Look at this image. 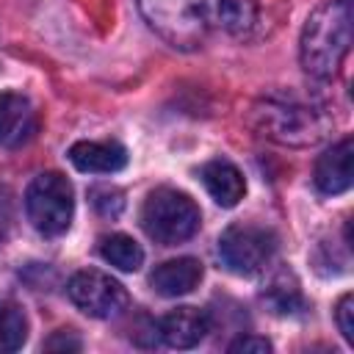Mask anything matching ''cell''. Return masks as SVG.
Here are the masks:
<instances>
[{
    "label": "cell",
    "mask_w": 354,
    "mask_h": 354,
    "mask_svg": "<svg viewBox=\"0 0 354 354\" xmlns=\"http://www.w3.org/2000/svg\"><path fill=\"white\" fill-rule=\"evenodd\" d=\"M351 44V3L348 0H329L318 6L301 30L299 55L301 66L313 77H332Z\"/></svg>",
    "instance_id": "cell-1"
},
{
    "label": "cell",
    "mask_w": 354,
    "mask_h": 354,
    "mask_svg": "<svg viewBox=\"0 0 354 354\" xmlns=\"http://www.w3.org/2000/svg\"><path fill=\"white\" fill-rule=\"evenodd\" d=\"M221 0H138L152 30L174 47H196L218 19Z\"/></svg>",
    "instance_id": "cell-2"
},
{
    "label": "cell",
    "mask_w": 354,
    "mask_h": 354,
    "mask_svg": "<svg viewBox=\"0 0 354 354\" xmlns=\"http://www.w3.org/2000/svg\"><path fill=\"white\" fill-rule=\"evenodd\" d=\"M254 122L263 136L290 147L315 144L326 136L329 127L318 108L299 102L293 97H266L254 108Z\"/></svg>",
    "instance_id": "cell-3"
},
{
    "label": "cell",
    "mask_w": 354,
    "mask_h": 354,
    "mask_svg": "<svg viewBox=\"0 0 354 354\" xmlns=\"http://www.w3.org/2000/svg\"><path fill=\"white\" fill-rule=\"evenodd\" d=\"M202 213L196 202L177 188H155L141 205V227L160 246H177L196 235Z\"/></svg>",
    "instance_id": "cell-4"
},
{
    "label": "cell",
    "mask_w": 354,
    "mask_h": 354,
    "mask_svg": "<svg viewBox=\"0 0 354 354\" xmlns=\"http://www.w3.org/2000/svg\"><path fill=\"white\" fill-rule=\"evenodd\" d=\"M25 213L41 235L47 238L64 235L75 216L72 183L58 171H44L33 177V183L25 191Z\"/></svg>",
    "instance_id": "cell-5"
},
{
    "label": "cell",
    "mask_w": 354,
    "mask_h": 354,
    "mask_svg": "<svg viewBox=\"0 0 354 354\" xmlns=\"http://www.w3.org/2000/svg\"><path fill=\"white\" fill-rule=\"evenodd\" d=\"M277 252V238L271 230L260 224H232L218 238L221 263L241 277H252L263 271Z\"/></svg>",
    "instance_id": "cell-6"
},
{
    "label": "cell",
    "mask_w": 354,
    "mask_h": 354,
    "mask_svg": "<svg viewBox=\"0 0 354 354\" xmlns=\"http://www.w3.org/2000/svg\"><path fill=\"white\" fill-rule=\"evenodd\" d=\"M66 293L72 299V304L86 313L88 318H113L127 307V290L119 279H113L105 271L97 268H86L77 271L69 285Z\"/></svg>",
    "instance_id": "cell-7"
},
{
    "label": "cell",
    "mask_w": 354,
    "mask_h": 354,
    "mask_svg": "<svg viewBox=\"0 0 354 354\" xmlns=\"http://www.w3.org/2000/svg\"><path fill=\"white\" fill-rule=\"evenodd\" d=\"M36 133V111L28 97L17 91H0V147L17 149Z\"/></svg>",
    "instance_id": "cell-8"
},
{
    "label": "cell",
    "mask_w": 354,
    "mask_h": 354,
    "mask_svg": "<svg viewBox=\"0 0 354 354\" xmlns=\"http://www.w3.org/2000/svg\"><path fill=\"white\" fill-rule=\"evenodd\" d=\"M351 160H354V141L343 138L329 147L315 163V188L326 196L343 194L351 188Z\"/></svg>",
    "instance_id": "cell-9"
},
{
    "label": "cell",
    "mask_w": 354,
    "mask_h": 354,
    "mask_svg": "<svg viewBox=\"0 0 354 354\" xmlns=\"http://www.w3.org/2000/svg\"><path fill=\"white\" fill-rule=\"evenodd\" d=\"M207 329H210L207 313L199 307H177V310L166 313L158 324L163 343L171 348H194L196 343L205 340Z\"/></svg>",
    "instance_id": "cell-10"
},
{
    "label": "cell",
    "mask_w": 354,
    "mask_h": 354,
    "mask_svg": "<svg viewBox=\"0 0 354 354\" xmlns=\"http://www.w3.org/2000/svg\"><path fill=\"white\" fill-rule=\"evenodd\" d=\"M69 160L86 174H113L127 166V149L119 141H77L69 147Z\"/></svg>",
    "instance_id": "cell-11"
},
{
    "label": "cell",
    "mask_w": 354,
    "mask_h": 354,
    "mask_svg": "<svg viewBox=\"0 0 354 354\" xmlns=\"http://www.w3.org/2000/svg\"><path fill=\"white\" fill-rule=\"evenodd\" d=\"M199 180H202L205 191L213 196V202L221 207H235L246 194V180H243L241 169L224 158L207 160L199 169Z\"/></svg>",
    "instance_id": "cell-12"
},
{
    "label": "cell",
    "mask_w": 354,
    "mask_h": 354,
    "mask_svg": "<svg viewBox=\"0 0 354 354\" xmlns=\"http://www.w3.org/2000/svg\"><path fill=\"white\" fill-rule=\"evenodd\" d=\"M202 282V263L196 257H177V260H166L160 263L152 277L149 285L155 288V293L174 299V296H185L191 293L196 285Z\"/></svg>",
    "instance_id": "cell-13"
},
{
    "label": "cell",
    "mask_w": 354,
    "mask_h": 354,
    "mask_svg": "<svg viewBox=\"0 0 354 354\" xmlns=\"http://www.w3.org/2000/svg\"><path fill=\"white\" fill-rule=\"evenodd\" d=\"M100 254L119 271H138L144 263V249L124 232H111L100 238Z\"/></svg>",
    "instance_id": "cell-14"
},
{
    "label": "cell",
    "mask_w": 354,
    "mask_h": 354,
    "mask_svg": "<svg viewBox=\"0 0 354 354\" xmlns=\"http://www.w3.org/2000/svg\"><path fill=\"white\" fill-rule=\"evenodd\" d=\"M28 340V318L22 307L0 301V354L19 351Z\"/></svg>",
    "instance_id": "cell-15"
},
{
    "label": "cell",
    "mask_w": 354,
    "mask_h": 354,
    "mask_svg": "<svg viewBox=\"0 0 354 354\" xmlns=\"http://www.w3.org/2000/svg\"><path fill=\"white\" fill-rule=\"evenodd\" d=\"M254 17H257V11H254L252 0H221L216 25H221L230 33H246L254 25Z\"/></svg>",
    "instance_id": "cell-16"
},
{
    "label": "cell",
    "mask_w": 354,
    "mask_h": 354,
    "mask_svg": "<svg viewBox=\"0 0 354 354\" xmlns=\"http://www.w3.org/2000/svg\"><path fill=\"white\" fill-rule=\"evenodd\" d=\"M91 202H94V207H97L102 216H119V210H122V205H124L119 188H94V191H91Z\"/></svg>",
    "instance_id": "cell-17"
},
{
    "label": "cell",
    "mask_w": 354,
    "mask_h": 354,
    "mask_svg": "<svg viewBox=\"0 0 354 354\" xmlns=\"http://www.w3.org/2000/svg\"><path fill=\"white\" fill-rule=\"evenodd\" d=\"M335 321H337V326H340V335H343L348 343H354V299H351L348 293L340 299V304H337V310H335Z\"/></svg>",
    "instance_id": "cell-18"
},
{
    "label": "cell",
    "mask_w": 354,
    "mask_h": 354,
    "mask_svg": "<svg viewBox=\"0 0 354 354\" xmlns=\"http://www.w3.org/2000/svg\"><path fill=\"white\" fill-rule=\"evenodd\" d=\"M230 351L232 354H268L271 343L266 337H257V335H243V337L230 343Z\"/></svg>",
    "instance_id": "cell-19"
},
{
    "label": "cell",
    "mask_w": 354,
    "mask_h": 354,
    "mask_svg": "<svg viewBox=\"0 0 354 354\" xmlns=\"http://www.w3.org/2000/svg\"><path fill=\"white\" fill-rule=\"evenodd\" d=\"M47 348L50 351H77L80 348V340L72 332H55V337L47 340Z\"/></svg>",
    "instance_id": "cell-20"
}]
</instances>
